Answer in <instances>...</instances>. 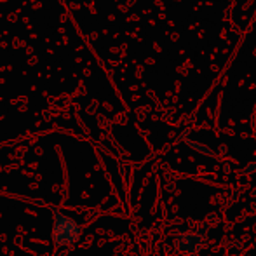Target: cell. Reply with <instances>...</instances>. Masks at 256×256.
I'll return each mask as SVG.
<instances>
[{
  "label": "cell",
  "instance_id": "obj_1",
  "mask_svg": "<svg viewBox=\"0 0 256 256\" xmlns=\"http://www.w3.org/2000/svg\"><path fill=\"white\" fill-rule=\"evenodd\" d=\"M52 244L56 248H68L74 246L80 239V226L74 218L64 214L61 209L52 206Z\"/></svg>",
  "mask_w": 256,
  "mask_h": 256
},
{
  "label": "cell",
  "instance_id": "obj_2",
  "mask_svg": "<svg viewBox=\"0 0 256 256\" xmlns=\"http://www.w3.org/2000/svg\"><path fill=\"white\" fill-rule=\"evenodd\" d=\"M174 248H176V251L183 256H197L202 251L204 240H202V237L196 232H183L176 237Z\"/></svg>",
  "mask_w": 256,
  "mask_h": 256
},
{
  "label": "cell",
  "instance_id": "obj_3",
  "mask_svg": "<svg viewBox=\"0 0 256 256\" xmlns=\"http://www.w3.org/2000/svg\"><path fill=\"white\" fill-rule=\"evenodd\" d=\"M186 145H188L190 148H194V150H196V152H199V154L209 155V157H212V155H214V152H212V150L209 148L208 145H204V143L194 142V140H186Z\"/></svg>",
  "mask_w": 256,
  "mask_h": 256
},
{
  "label": "cell",
  "instance_id": "obj_4",
  "mask_svg": "<svg viewBox=\"0 0 256 256\" xmlns=\"http://www.w3.org/2000/svg\"><path fill=\"white\" fill-rule=\"evenodd\" d=\"M253 172H256V162H251L242 169V174H253Z\"/></svg>",
  "mask_w": 256,
  "mask_h": 256
}]
</instances>
